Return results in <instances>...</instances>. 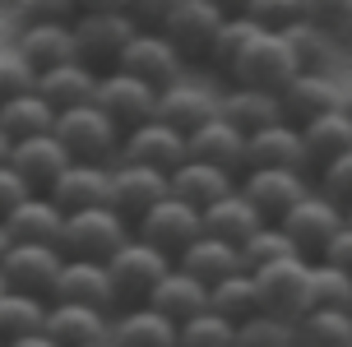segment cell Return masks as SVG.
<instances>
[{
	"label": "cell",
	"instance_id": "obj_16",
	"mask_svg": "<svg viewBox=\"0 0 352 347\" xmlns=\"http://www.w3.org/2000/svg\"><path fill=\"white\" fill-rule=\"evenodd\" d=\"M218 116L232 121L241 135H260L269 125H283L287 111H283V98L278 93H264V88H241V84H228L218 93Z\"/></svg>",
	"mask_w": 352,
	"mask_h": 347
},
{
	"label": "cell",
	"instance_id": "obj_27",
	"mask_svg": "<svg viewBox=\"0 0 352 347\" xmlns=\"http://www.w3.org/2000/svg\"><path fill=\"white\" fill-rule=\"evenodd\" d=\"M186 144H190V157H199V162H213V167H223L232 176L246 172V135L223 116H213L209 125L186 135Z\"/></svg>",
	"mask_w": 352,
	"mask_h": 347
},
{
	"label": "cell",
	"instance_id": "obj_12",
	"mask_svg": "<svg viewBox=\"0 0 352 347\" xmlns=\"http://www.w3.org/2000/svg\"><path fill=\"white\" fill-rule=\"evenodd\" d=\"M316 190L306 172H292V167H246L241 172V194L264 213V223H278L292 204H301L306 194Z\"/></svg>",
	"mask_w": 352,
	"mask_h": 347
},
{
	"label": "cell",
	"instance_id": "obj_14",
	"mask_svg": "<svg viewBox=\"0 0 352 347\" xmlns=\"http://www.w3.org/2000/svg\"><path fill=\"white\" fill-rule=\"evenodd\" d=\"M172 194V176L158 167H140V162H111V208L130 218V227L140 223L153 204H162Z\"/></svg>",
	"mask_w": 352,
	"mask_h": 347
},
{
	"label": "cell",
	"instance_id": "obj_47",
	"mask_svg": "<svg viewBox=\"0 0 352 347\" xmlns=\"http://www.w3.org/2000/svg\"><path fill=\"white\" fill-rule=\"evenodd\" d=\"M316 190L329 194V199L343 204V208L352 204V153H343V157H334V162L316 167Z\"/></svg>",
	"mask_w": 352,
	"mask_h": 347
},
{
	"label": "cell",
	"instance_id": "obj_39",
	"mask_svg": "<svg viewBox=\"0 0 352 347\" xmlns=\"http://www.w3.org/2000/svg\"><path fill=\"white\" fill-rule=\"evenodd\" d=\"M260 33H264V28H255V23H250L246 14H228V23L218 28V37H213L209 60H204V65L218 69V79H228L232 65H236V56L246 52V47H250V42H255Z\"/></svg>",
	"mask_w": 352,
	"mask_h": 347
},
{
	"label": "cell",
	"instance_id": "obj_59",
	"mask_svg": "<svg viewBox=\"0 0 352 347\" xmlns=\"http://www.w3.org/2000/svg\"><path fill=\"white\" fill-rule=\"evenodd\" d=\"M5 292H10V287H5V273H0V296H5Z\"/></svg>",
	"mask_w": 352,
	"mask_h": 347
},
{
	"label": "cell",
	"instance_id": "obj_10",
	"mask_svg": "<svg viewBox=\"0 0 352 347\" xmlns=\"http://www.w3.org/2000/svg\"><path fill=\"white\" fill-rule=\"evenodd\" d=\"M116 69L135 74V79H144V84H153L162 93V88L186 79V56L176 52V42L162 28H140V33L130 37V47L121 52Z\"/></svg>",
	"mask_w": 352,
	"mask_h": 347
},
{
	"label": "cell",
	"instance_id": "obj_33",
	"mask_svg": "<svg viewBox=\"0 0 352 347\" xmlns=\"http://www.w3.org/2000/svg\"><path fill=\"white\" fill-rule=\"evenodd\" d=\"M260 227H264V213L241 194V186L232 194H223L218 204L204 208V232H209V236H223V241H232V245H246Z\"/></svg>",
	"mask_w": 352,
	"mask_h": 347
},
{
	"label": "cell",
	"instance_id": "obj_9",
	"mask_svg": "<svg viewBox=\"0 0 352 347\" xmlns=\"http://www.w3.org/2000/svg\"><path fill=\"white\" fill-rule=\"evenodd\" d=\"M223 23H228V10L213 5V0H172L158 28L172 37L176 52L186 56V65H190V60H209V47Z\"/></svg>",
	"mask_w": 352,
	"mask_h": 347
},
{
	"label": "cell",
	"instance_id": "obj_4",
	"mask_svg": "<svg viewBox=\"0 0 352 347\" xmlns=\"http://www.w3.org/2000/svg\"><path fill=\"white\" fill-rule=\"evenodd\" d=\"M135 33H140V23L125 14V10H79V19H74L79 60L93 65L98 74L116 69V60H121V52L130 47Z\"/></svg>",
	"mask_w": 352,
	"mask_h": 347
},
{
	"label": "cell",
	"instance_id": "obj_46",
	"mask_svg": "<svg viewBox=\"0 0 352 347\" xmlns=\"http://www.w3.org/2000/svg\"><path fill=\"white\" fill-rule=\"evenodd\" d=\"M306 19L338 42H352V0H306Z\"/></svg>",
	"mask_w": 352,
	"mask_h": 347
},
{
	"label": "cell",
	"instance_id": "obj_34",
	"mask_svg": "<svg viewBox=\"0 0 352 347\" xmlns=\"http://www.w3.org/2000/svg\"><path fill=\"white\" fill-rule=\"evenodd\" d=\"M301 139H306L311 167H324V162L352 153V111H348V107H338V111H329V116L306 121V125H301Z\"/></svg>",
	"mask_w": 352,
	"mask_h": 347
},
{
	"label": "cell",
	"instance_id": "obj_8",
	"mask_svg": "<svg viewBox=\"0 0 352 347\" xmlns=\"http://www.w3.org/2000/svg\"><path fill=\"white\" fill-rule=\"evenodd\" d=\"M60 269H65V250L47 241H14L0 260V273H5L10 292H28V296H42V301H52Z\"/></svg>",
	"mask_w": 352,
	"mask_h": 347
},
{
	"label": "cell",
	"instance_id": "obj_19",
	"mask_svg": "<svg viewBox=\"0 0 352 347\" xmlns=\"http://www.w3.org/2000/svg\"><path fill=\"white\" fill-rule=\"evenodd\" d=\"M14 52L37 69L65 65V60H79V47H74V23H28V28H14Z\"/></svg>",
	"mask_w": 352,
	"mask_h": 347
},
{
	"label": "cell",
	"instance_id": "obj_30",
	"mask_svg": "<svg viewBox=\"0 0 352 347\" xmlns=\"http://www.w3.org/2000/svg\"><path fill=\"white\" fill-rule=\"evenodd\" d=\"M148 306H153V311H162L172 324H186V320H195V315L209 311V282H199V278L186 273L181 264H172V273L153 287Z\"/></svg>",
	"mask_w": 352,
	"mask_h": 347
},
{
	"label": "cell",
	"instance_id": "obj_56",
	"mask_svg": "<svg viewBox=\"0 0 352 347\" xmlns=\"http://www.w3.org/2000/svg\"><path fill=\"white\" fill-rule=\"evenodd\" d=\"M213 5H223L228 14H241V5H246V0H213Z\"/></svg>",
	"mask_w": 352,
	"mask_h": 347
},
{
	"label": "cell",
	"instance_id": "obj_25",
	"mask_svg": "<svg viewBox=\"0 0 352 347\" xmlns=\"http://www.w3.org/2000/svg\"><path fill=\"white\" fill-rule=\"evenodd\" d=\"M181 324H172L162 311L144 306H121L111 315V343L116 347H176Z\"/></svg>",
	"mask_w": 352,
	"mask_h": 347
},
{
	"label": "cell",
	"instance_id": "obj_48",
	"mask_svg": "<svg viewBox=\"0 0 352 347\" xmlns=\"http://www.w3.org/2000/svg\"><path fill=\"white\" fill-rule=\"evenodd\" d=\"M33 88H37V69L28 65L14 47L0 52V102H5V98H19V93H33Z\"/></svg>",
	"mask_w": 352,
	"mask_h": 347
},
{
	"label": "cell",
	"instance_id": "obj_49",
	"mask_svg": "<svg viewBox=\"0 0 352 347\" xmlns=\"http://www.w3.org/2000/svg\"><path fill=\"white\" fill-rule=\"evenodd\" d=\"M28 194H33V186H28V181H23L10 162H5V167H0V223H5V218H10V213H14Z\"/></svg>",
	"mask_w": 352,
	"mask_h": 347
},
{
	"label": "cell",
	"instance_id": "obj_24",
	"mask_svg": "<svg viewBox=\"0 0 352 347\" xmlns=\"http://www.w3.org/2000/svg\"><path fill=\"white\" fill-rule=\"evenodd\" d=\"M52 301H79V306H98V311L116 315V287H111L107 264H98V260H65Z\"/></svg>",
	"mask_w": 352,
	"mask_h": 347
},
{
	"label": "cell",
	"instance_id": "obj_54",
	"mask_svg": "<svg viewBox=\"0 0 352 347\" xmlns=\"http://www.w3.org/2000/svg\"><path fill=\"white\" fill-rule=\"evenodd\" d=\"M10 153H14V139H10V135H5V130H0V167L10 162Z\"/></svg>",
	"mask_w": 352,
	"mask_h": 347
},
{
	"label": "cell",
	"instance_id": "obj_3",
	"mask_svg": "<svg viewBox=\"0 0 352 347\" xmlns=\"http://www.w3.org/2000/svg\"><path fill=\"white\" fill-rule=\"evenodd\" d=\"M56 139L70 148L74 162H107V167H111V162L121 157L125 130L111 121L98 102H88V107H70V111L56 116Z\"/></svg>",
	"mask_w": 352,
	"mask_h": 347
},
{
	"label": "cell",
	"instance_id": "obj_5",
	"mask_svg": "<svg viewBox=\"0 0 352 347\" xmlns=\"http://www.w3.org/2000/svg\"><path fill=\"white\" fill-rule=\"evenodd\" d=\"M343 223H348L343 204H334L329 194H320V190H311L301 204H292L278 218V227L287 232V241L297 245V255H301V260H311V264L329 250V241L343 232Z\"/></svg>",
	"mask_w": 352,
	"mask_h": 347
},
{
	"label": "cell",
	"instance_id": "obj_51",
	"mask_svg": "<svg viewBox=\"0 0 352 347\" xmlns=\"http://www.w3.org/2000/svg\"><path fill=\"white\" fill-rule=\"evenodd\" d=\"M167 5H172V0H130V5H125V14L135 19L140 28H158L162 14H167Z\"/></svg>",
	"mask_w": 352,
	"mask_h": 347
},
{
	"label": "cell",
	"instance_id": "obj_52",
	"mask_svg": "<svg viewBox=\"0 0 352 347\" xmlns=\"http://www.w3.org/2000/svg\"><path fill=\"white\" fill-rule=\"evenodd\" d=\"M5 347H60V343L47 338V333H28V338H14V343H5Z\"/></svg>",
	"mask_w": 352,
	"mask_h": 347
},
{
	"label": "cell",
	"instance_id": "obj_55",
	"mask_svg": "<svg viewBox=\"0 0 352 347\" xmlns=\"http://www.w3.org/2000/svg\"><path fill=\"white\" fill-rule=\"evenodd\" d=\"M10 245H14V236H10V227L0 223V260H5V250H10Z\"/></svg>",
	"mask_w": 352,
	"mask_h": 347
},
{
	"label": "cell",
	"instance_id": "obj_2",
	"mask_svg": "<svg viewBox=\"0 0 352 347\" xmlns=\"http://www.w3.org/2000/svg\"><path fill=\"white\" fill-rule=\"evenodd\" d=\"M172 255L158 250V245H148L144 236H130V241L107 260V273H111V287H116V311L121 306H144L153 287H158L162 278L172 273Z\"/></svg>",
	"mask_w": 352,
	"mask_h": 347
},
{
	"label": "cell",
	"instance_id": "obj_41",
	"mask_svg": "<svg viewBox=\"0 0 352 347\" xmlns=\"http://www.w3.org/2000/svg\"><path fill=\"white\" fill-rule=\"evenodd\" d=\"M236 347H297V324L260 311L236 324Z\"/></svg>",
	"mask_w": 352,
	"mask_h": 347
},
{
	"label": "cell",
	"instance_id": "obj_22",
	"mask_svg": "<svg viewBox=\"0 0 352 347\" xmlns=\"http://www.w3.org/2000/svg\"><path fill=\"white\" fill-rule=\"evenodd\" d=\"M246 167H292V172H311V153H306L301 125L283 121V125H269L260 135H250L246 139Z\"/></svg>",
	"mask_w": 352,
	"mask_h": 347
},
{
	"label": "cell",
	"instance_id": "obj_28",
	"mask_svg": "<svg viewBox=\"0 0 352 347\" xmlns=\"http://www.w3.org/2000/svg\"><path fill=\"white\" fill-rule=\"evenodd\" d=\"M236 186H241V176L223 172V167H213V162H199V157H186L172 172V194L186 199V204H195L199 213L209 204H218L223 194H232Z\"/></svg>",
	"mask_w": 352,
	"mask_h": 347
},
{
	"label": "cell",
	"instance_id": "obj_17",
	"mask_svg": "<svg viewBox=\"0 0 352 347\" xmlns=\"http://www.w3.org/2000/svg\"><path fill=\"white\" fill-rule=\"evenodd\" d=\"M74 157H70V148L56 139V130H47V135H33V139H19L14 144V153H10V167H14L33 190H52L56 181H60V172L70 167Z\"/></svg>",
	"mask_w": 352,
	"mask_h": 347
},
{
	"label": "cell",
	"instance_id": "obj_37",
	"mask_svg": "<svg viewBox=\"0 0 352 347\" xmlns=\"http://www.w3.org/2000/svg\"><path fill=\"white\" fill-rule=\"evenodd\" d=\"M209 311L232 320V324H241L250 315H260V296H255V273H232L223 282H213L209 287Z\"/></svg>",
	"mask_w": 352,
	"mask_h": 347
},
{
	"label": "cell",
	"instance_id": "obj_11",
	"mask_svg": "<svg viewBox=\"0 0 352 347\" xmlns=\"http://www.w3.org/2000/svg\"><path fill=\"white\" fill-rule=\"evenodd\" d=\"M135 236H144L148 245H158V250H167V255L176 260L190 241L204 236V213H199L195 204H186V199L167 194L162 204H153L140 223H135Z\"/></svg>",
	"mask_w": 352,
	"mask_h": 347
},
{
	"label": "cell",
	"instance_id": "obj_35",
	"mask_svg": "<svg viewBox=\"0 0 352 347\" xmlns=\"http://www.w3.org/2000/svg\"><path fill=\"white\" fill-rule=\"evenodd\" d=\"M0 130L14 139H33V135H47L56 130V107L42 98V93H19V98H5L0 102Z\"/></svg>",
	"mask_w": 352,
	"mask_h": 347
},
{
	"label": "cell",
	"instance_id": "obj_62",
	"mask_svg": "<svg viewBox=\"0 0 352 347\" xmlns=\"http://www.w3.org/2000/svg\"><path fill=\"white\" fill-rule=\"evenodd\" d=\"M0 347H5V343H0Z\"/></svg>",
	"mask_w": 352,
	"mask_h": 347
},
{
	"label": "cell",
	"instance_id": "obj_26",
	"mask_svg": "<svg viewBox=\"0 0 352 347\" xmlns=\"http://www.w3.org/2000/svg\"><path fill=\"white\" fill-rule=\"evenodd\" d=\"M176 264L186 269V273H195L199 282H223V278H232V273H250L246 269V255H241V245H232V241H223V236H199V241H190L181 255H176Z\"/></svg>",
	"mask_w": 352,
	"mask_h": 347
},
{
	"label": "cell",
	"instance_id": "obj_23",
	"mask_svg": "<svg viewBox=\"0 0 352 347\" xmlns=\"http://www.w3.org/2000/svg\"><path fill=\"white\" fill-rule=\"evenodd\" d=\"M213 116H218V93H213V88H199V84H190V79H181V84L158 93V121H167L172 130H181V135H195V130L209 125Z\"/></svg>",
	"mask_w": 352,
	"mask_h": 347
},
{
	"label": "cell",
	"instance_id": "obj_15",
	"mask_svg": "<svg viewBox=\"0 0 352 347\" xmlns=\"http://www.w3.org/2000/svg\"><path fill=\"white\" fill-rule=\"evenodd\" d=\"M186 157H190V144H186V135L153 116V121H144V125H135V130H125L121 157H116V162H140V167H158V172L172 176L176 167L186 162Z\"/></svg>",
	"mask_w": 352,
	"mask_h": 347
},
{
	"label": "cell",
	"instance_id": "obj_13",
	"mask_svg": "<svg viewBox=\"0 0 352 347\" xmlns=\"http://www.w3.org/2000/svg\"><path fill=\"white\" fill-rule=\"evenodd\" d=\"M93 102L102 107L121 130H135V125L158 116V88L135 79V74H125V69H107L98 79V98Z\"/></svg>",
	"mask_w": 352,
	"mask_h": 347
},
{
	"label": "cell",
	"instance_id": "obj_1",
	"mask_svg": "<svg viewBox=\"0 0 352 347\" xmlns=\"http://www.w3.org/2000/svg\"><path fill=\"white\" fill-rule=\"evenodd\" d=\"M130 236H135L130 218H121L111 204H98V208L65 213L60 250H65V260H98V264H107L125 241H130Z\"/></svg>",
	"mask_w": 352,
	"mask_h": 347
},
{
	"label": "cell",
	"instance_id": "obj_36",
	"mask_svg": "<svg viewBox=\"0 0 352 347\" xmlns=\"http://www.w3.org/2000/svg\"><path fill=\"white\" fill-rule=\"evenodd\" d=\"M47 306L42 296L28 292H5L0 296V343H14V338H28V333L47 329Z\"/></svg>",
	"mask_w": 352,
	"mask_h": 347
},
{
	"label": "cell",
	"instance_id": "obj_42",
	"mask_svg": "<svg viewBox=\"0 0 352 347\" xmlns=\"http://www.w3.org/2000/svg\"><path fill=\"white\" fill-rule=\"evenodd\" d=\"M176 347H236V324L223 320V315H213V311H204V315H195V320L181 324Z\"/></svg>",
	"mask_w": 352,
	"mask_h": 347
},
{
	"label": "cell",
	"instance_id": "obj_50",
	"mask_svg": "<svg viewBox=\"0 0 352 347\" xmlns=\"http://www.w3.org/2000/svg\"><path fill=\"white\" fill-rule=\"evenodd\" d=\"M320 260L334 264V269H343V273H352V223H343V232L329 241V250H324Z\"/></svg>",
	"mask_w": 352,
	"mask_h": 347
},
{
	"label": "cell",
	"instance_id": "obj_7",
	"mask_svg": "<svg viewBox=\"0 0 352 347\" xmlns=\"http://www.w3.org/2000/svg\"><path fill=\"white\" fill-rule=\"evenodd\" d=\"M301 69L292 60V47L283 42V33H260L250 42L246 52L236 56V65H232L228 84H241V88H264V93H278L297 79Z\"/></svg>",
	"mask_w": 352,
	"mask_h": 347
},
{
	"label": "cell",
	"instance_id": "obj_44",
	"mask_svg": "<svg viewBox=\"0 0 352 347\" xmlns=\"http://www.w3.org/2000/svg\"><path fill=\"white\" fill-rule=\"evenodd\" d=\"M241 14H246L255 28H264V33H283L287 23L306 19V0H246Z\"/></svg>",
	"mask_w": 352,
	"mask_h": 347
},
{
	"label": "cell",
	"instance_id": "obj_60",
	"mask_svg": "<svg viewBox=\"0 0 352 347\" xmlns=\"http://www.w3.org/2000/svg\"><path fill=\"white\" fill-rule=\"evenodd\" d=\"M343 213H348V223H352V204H348V208H343Z\"/></svg>",
	"mask_w": 352,
	"mask_h": 347
},
{
	"label": "cell",
	"instance_id": "obj_20",
	"mask_svg": "<svg viewBox=\"0 0 352 347\" xmlns=\"http://www.w3.org/2000/svg\"><path fill=\"white\" fill-rule=\"evenodd\" d=\"M42 333L56 338L60 347L102 343V338H111V311L79 306V301H52V306H47V329Z\"/></svg>",
	"mask_w": 352,
	"mask_h": 347
},
{
	"label": "cell",
	"instance_id": "obj_40",
	"mask_svg": "<svg viewBox=\"0 0 352 347\" xmlns=\"http://www.w3.org/2000/svg\"><path fill=\"white\" fill-rule=\"evenodd\" d=\"M352 311V273L334 264L316 260L311 264V311Z\"/></svg>",
	"mask_w": 352,
	"mask_h": 347
},
{
	"label": "cell",
	"instance_id": "obj_53",
	"mask_svg": "<svg viewBox=\"0 0 352 347\" xmlns=\"http://www.w3.org/2000/svg\"><path fill=\"white\" fill-rule=\"evenodd\" d=\"M79 10H125L130 0H74Z\"/></svg>",
	"mask_w": 352,
	"mask_h": 347
},
{
	"label": "cell",
	"instance_id": "obj_21",
	"mask_svg": "<svg viewBox=\"0 0 352 347\" xmlns=\"http://www.w3.org/2000/svg\"><path fill=\"white\" fill-rule=\"evenodd\" d=\"M47 194H52L65 213L111 204V167H107V162H70Z\"/></svg>",
	"mask_w": 352,
	"mask_h": 347
},
{
	"label": "cell",
	"instance_id": "obj_58",
	"mask_svg": "<svg viewBox=\"0 0 352 347\" xmlns=\"http://www.w3.org/2000/svg\"><path fill=\"white\" fill-rule=\"evenodd\" d=\"M343 107H348V111H352V88H348V98H343Z\"/></svg>",
	"mask_w": 352,
	"mask_h": 347
},
{
	"label": "cell",
	"instance_id": "obj_6",
	"mask_svg": "<svg viewBox=\"0 0 352 347\" xmlns=\"http://www.w3.org/2000/svg\"><path fill=\"white\" fill-rule=\"evenodd\" d=\"M255 296H260V311L297 324L301 315L311 311V260L287 255L278 264L255 269Z\"/></svg>",
	"mask_w": 352,
	"mask_h": 347
},
{
	"label": "cell",
	"instance_id": "obj_31",
	"mask_svg": "<svg viewBox=\"0 0 352 347\" xmlns=\"http://www.w3.org/2000/svg\"><path fill=\"white\" fill-rule=\"evenodd\" d=\"M10 236L14 241H47V245H60V232H65V208L56 204L52 194L33 190L23 204L5 218Z\"/></svg>",
	"mask_w": 352,
	"mask_h": 347
},
{
	"label": "cell",
	"instance_id": "obj_18",
	"mask_svg": "<svg viewBox=\"0 0 352 347\" xmlns=\"http://www.w3.org/2000/svg\"><path fill=\"white\" fill-rule=\"evenodd\" d=\"M343 98H348V88H338L334 74H311V69H301L297 79L283 88V111H287L292 125H306V121H316V116L338 111Z\"/></svg>",
	"mask_w": 352,
	"mask_h": 347
},
{
	"label": "cell",
	"instance_id": "obj_38",
	"mask_svg": "<svg viewBox=\"0 0 352 347\" xmlns=\"http://www.w3.org/2000/svg\"><path fill=\"white\" fill-rule=\"evenodd\" d=\"M297 343L306 347H352V311H306L297 320Z\"/></svg>",
	"mask_w": 352,
	"mask_h": 347
},
{
	"label": "cell",
	"instance_id": "obj_57",
	"mask_svg": "<svg viewBox=\"0 0 352 347\" xmlns=\"http://www.w3.org/2000/svg\"><path fill=\"white\" fill-rule=\"evenodd\" d=\"M79 347H116L111 338H102V343H79Z\"/></svg>",
	"mask_w": 352,
	"mask_h": 347
},
{
	"label": "cell",
	"instance_id": "obj_45",
	"mask_svg": "<svg viewBox=\"0 0 352 347\" xmlns=\"http://www.w3.org/2000/svg\"><path fill=\"white\" fill-rule=\"evenodd\" d=\"M10 19H14V28H28V23H74L79 5L74 0H10Z\"/></svg>",
	"mask_w": 352,
	"mask_h": 347
},
{
	"label": "cell",
	"instance_id": "obj_29",
	"mask_svg": "<svg viewBox=\"0 0 352 347\" xmlns=\"http://www.w3.org/2000/svg\"><path fill=\"white\" fill-rule=\"evenodd\" d=\"M98 69L84 65V60H65V65L47 69V74H37V93L56 107V116L60 111H70V107H88L98 98Z\"/></svg>",
	"mask_w": 352,
	"mask_h": 347
},
{
	"label": "cell",
	"instance_id": "obj_32",
	"mask_svg": "<svg viewBox=\"0 0 352 347\" xmlns=\"http://www.w3.org/2000/svg\"><path fill=\"white\" fill-rule=\"evenodd\" d=\"M283 42L292 47L297 69H311V74H334L338 52H343V42H338L334 33H324L320 23H311V19L287 23V28H283Z\"/></svg>",
	"mask_w": 352,
	"mask_h": 347
},
{
	"label": "cell",
	"instance_id": "obj_43",
	"mask_svg": "<svg viewBox=\"0 0 352 347\" xmlns=\"http://www.w3.org/2000/svg\"><path fill=\"white\" fill-rule=\"evenodd\" d=\"M241 255H246V269L255 273L264 264H278V260H287V255H297V245L287 241V232H283L278 223H264L260 232L241 245Z\"/></svg>",
	"mask_w": 352,
	"mask_h": 347
},
{
	"label": "cell",
	"instance_id": "obj_61",
	"mask_svg": "<svg viewBox=\"0 0 352 347\" xmlns=\"http://www.w3.org/2000/svg\"><path fill=\"white\" fill-rule=\"evenodd\" d=\"M297 347H306V343H297Z\"/></svg>",
	"mask_w": 352,
	"mask_h": 347
}]
</instances>
